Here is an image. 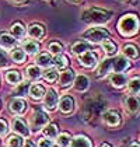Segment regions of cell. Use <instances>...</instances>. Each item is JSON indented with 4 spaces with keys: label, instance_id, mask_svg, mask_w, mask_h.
Returning <instances> with one entry per match:
<instances>
[{
    "label": "cell",
    "instance_id": "35",
    "mask_svg": "<svg viewBox=\"0 0 140 147\" xmlns=\"http://www.w3.org/2000/svg\"><path fill=\"white\" fill-rule=\"evenodd\" d=\"M49 51H50L53 55H59V53H62L63 48H62V45H60L59 42H50V44H49Z\"/></svg>",
    "mask_w": 140,
    "mask_h": 147
},
{
    "label": "cell",
    "instance_id": "19",
    "mask_svg": "<svg viewBox=\"0 0 140 147\" xmlns=\"http://www.w3.org/2000/svg\"><path fill=\"white\" fill-rule=\"evenodd\" d=\"M36 63H38V66H41V67H49V66L53 63V60H52V57L49 56L48 53H39V55L36 56Z\"/></svg>",
    "mask_w": 140,
    "mask_h": 147
},
{
    "label": "cell",
    "instance_id": "8",
    "mask_svg": "<svg viewBox=\"0 0 140 147\" xmlns=\"http://www.w3.org/2000/svg\"><path fill=\"white\" fill-rule=\"evenodd\" d=\"M125 105H126V109L132 113H136L140 111V100L137 97H135V95H129V97H126Z\"/></svg>",
    "mask_w": 140,
    "mask_h": 147
},
{
    "label": "cell",
    "instance_id": "14",
    "mask_svg": "<svg viewBox=\"0 0 140 147\" xmlns=\"http://www.w3.org/2000/svg\"><path fill=\"white\" fill-rule=\"evenodd\" d=\"M104 122L108 126H118L120 122V118L115 111H108L104 113Z\"/></svg>",
    "mask_w": 140,
    "mask_h": 147
},
{
    "label": "cell",
    "instance_id": "22",
    "mask_svg": "<svg viewBox=\"0 0 140 147\" xmlns=\"http://www.w3.org/2000/svg\"><path fill=\"white\" fill-rule=\"evenodd\" d=\"M58 126L56 125H48L45 126V129H44V135L46 136L48 139H55L56 136H58Z\"/></svg>",
    "mask_w": 140,
    "mask_h": 147
},
{
    "label": "cell",
    "instance_id": "41",
    "mask_svg": "<svg viewBox=\"0 0 140 147\" xmlns=\"http://www.w3.org/2000/svg\"><path fill=\"white\" fill-rule=\"evenodd\" d=\"M130 147H140V146L137 144V143H132V144H130Z\"/></svg>",
    "mask_w": 140,
    "mask_h": 147
},
{
    "label": "cell",
    "instance_id": "42",
    "mask_svg": "<svg viewBox=\"0 0 140 147\" xmlns=\"http://www.w3.org/2000/svg\"><path fill=\"white\" fill-rule=\"evenodd\" d=\"M101 147H111V146H109V144H102Z\"/></svg>",
    "mask_w": 140,
    "mask_h": 147
},
{
    "label": "cell",
    "instance_id": "37",
    "mask_svg": "<svg viewBox=\"0 0 140 147\" xmlns=\"http://www.w3.org/2000/svg\"><path fill=\"white\" fill-rule=\"evenodd\" d=\"M38 147H52V140H48L45 137H42L38 142Z\"/></svg>",
    "mask_w": 140,
    "mask_h": 147
},
{
    "label": "cell",
    "instance_id": "12",
    "mask_svg": "<svg viewBox=\"0 0 140 147\" xmlns=\"http://www.w3.org/2000/svg\"><path fill=\"white\" fill-rule=\"evenodd\" d=\"M73 81H74V71L73 70H65L59 77V84L62 87H67L70 84H73Z\"/></svg>",
    "mask_w": 140,
    "mask_h": 147
},
{
    "label": "cell",
    "instance_id": "29",
    "mask_svg": "<svg viewBox=\"0 0 140 147\" xmlns=\"http://www.w3.org/2000/svg\"><path fill=\"white\" fill-rule=\"evenodd\" d=\"M11 57L15 63H23L25 60V52L21 49H14L11 52Z\"/></svg>",
    "mask_w": 140,
    "mask_h": 147
},
{
    "label": "cell",
    "instance_id": "32",
    "mask_svg": "<svg viewBox=\"0 0 140 147\" xmlns=\"http://www.w3.org/2000/svg\"><path fill=\"white\" fill-rule=\"evenodd\" d=\"M58 137V144L60 147H67L70 144V135H67V133H62V135L56 136Z\"/></svg>",
    "mask_w": 140,
    "mask_h": 147
},
{
    "label": "cell",
    "instance_id": "2",
    "mask_svg": "<svg viewBox=\"0 0 140 147\" xmlns=\"http://www.w3.org/2000/svg\"><path fill=\"white\" fill-rule=\"evenodd\" d=\"M109 17H111L109 13L100 10V9H88L83 13L81 16L83 20L90 24H104L109 20Z\"/></svg>",
    "mask_w": 140,
    "mask_h": 147
},
{
    "label": "cell",
    "instance_id": "5",
    "mask_svg": "<svg viewBox=\"0 0 140 147\" xmlns=\"http://www.w3.org/2000/svg\"><path fill=\"white\" fill-rule=\"evenodd\" d=\"M111 60V70L114 73H118V71H123L126 70L129 66V62L122 56H118L115 59H109Z\"/></svg>",
    "mask_w": 140,
    "mask_h": 147
},
{
    "label": "cell",
    "instance_id": "9",
    "mask_svg": "<svg viewBox=\"0 0 140 147\" xmlns=\"http://www.w3.org/2000/svg\"><path fill=\"white\" fill-rule=\"evenodd\" d=\"M13 130L15 133H18V135L24 136V137H28L30 136V130H28L27 125L24 123V121H21L20 118H17V119L13 121Z\"/></svg>",
    "mask_w": 140,
    "mask_h": 147
},
{
    "label": "cell",
    "instance_id": "34",
    "mask_svg": "<svg viewBox=\"0 0 140 147\" xmlns=\"http://www.w3.org/2000/svg\"><path fill=\"white\" fill-rule=\"evenodd\" d=\"M44 77H45V80H46V81H49V83H53L55 80L58 79V71H56L55 69H50V70H48L46 73L44 74Z\"/></svg>",
    "mask_w": 140,
    "mask_h": 147
},
{
    "label": "cell",
    "instance_id": "39",
    "mask_svg": "<svg viewBox=\"0 0 140 147\" xmlns=\"http://www.w3.org/2000/svg\"><path fill=\"white\" fill-rule=\"evenodd\" d=\"M24 147H35V146H34V143H32V142H30V140H28V142H25V146Z\"/></svg>",
    "mask_w": 140,
    "mask_h": 147
},
{
    "label": "cell",
    "instance_id": "36",
    "mask_svg": "<svg viewBox=\"0 0 140 147\" xmlns=\"http://www.w3.org/2000/svg\"><path fill=\"white\" fill-rule=\"evenodd\" d=\"M9 65H10V62H9V59H7V56H6V53L0 49V69L7 67Z\"/></svg>",
    "mask_w": 140,
    "mask_h": 147
},
{
    "label": "cell",
    "instance_id": "15",
    "mask_svg": "<svg viewBox=\"0 0 140 147\" xmlns=\"http://www.w3.org/2000/svg\"><path fill=\"white\" fill-rule=\"evenodd\" d=\"M70 147H91V142L85 136H76L73 140H70Z\"/></svg>",
    "mask_w": 140,
    "mask_h": 147
},
{
    "label": "cell",
    "instance_id": "26",
    "mask_svg": "<svg viewBox=\"0 0 140 147\" xmlns=\"http://www.w3.org/2000/svg\"><path fill=\"white\" fill-rule=\"evenodd\" d=\"M123 53H125L126 57H130V59H136L137 55H139L137 49H136L133 45H125L123 46Z\"/></svg>",
    "mask_w": 140,
    "mask_h": 147
},
{
    "label": "cell",
    "instance_id": "4",
    "mask_svg": "<svg viewBox=\"0 0 140 147\" xmlns=\"http://www.w3.org/2000/svg\"><path fill=\"white\" fill-rule=\"evenodd\" d=\"M30 125H31V129H34L35 132L41 130L44 126L48 125V115L44 113L42 111H35V112L31 115Z\"/></svg>",
    "mask_w": 140,
    "mask_h": 147
},
{
    "label": "cell",
    "instance_id": "3",
    "mask_svg": "<svg viewBox=\"0 0 140 147\" xmlns=\"http://www.w3.org/2000/svg\"><path fill=\"white\" fill-rule=\"evenodd\" d=\"M83 36L85 39H88L90 42L97 44V42H101V41L108 38V31L104 30V28H90L88 31H85L83 34Z\"/></svg>",
    "mask_w": 140,
    "mask_h": 147
},
{
    "label": "cell",
    "instance_id": "1",
    "mask_svg": "<svg viewBox=\"0 0 140 147\" xmlns=\"http://www.w3.org/2000/svg\"><path fill=\"white\" fill-rule=\"evenodd\" d=\"M118 28H119V32L123 35V36H132V35H135L139 31V20L133 14L123 16L119 20Z\"/></svg>",
    "mask_w": 140,
    "mask_h": 147
},
{
    "label": "cell",
    "instance_id": "20",
    "mask_svg": "<svg viewBox=\"0 0 140 147\" xmlns=\"http://www.w3.org/2000/svg\"><path fill=\"white\" fill-rule=\"evenodd\" d=\"M28 34L34 39H39V38L44 36V28L41 25H38V24H34V25H31L28 28Z\"/></svg>",
    "mask_w": 140,
    "mask_h": 147
},
{
    "label": "cell",
    "instance_id": "17",
    "mask_svg": "<svg viewBox=\"0 0 140 147\" xmlns=\"http://www.w3.org/2000/svg\"><path fill=\"white\" fill-rule=\"evenodd\" d=\"M74 88L77 91H85L88 88V79L83 74L74 77Z\"/></svg>",
    "mask_w": 140,
    "mask_h": 147
},
{
    "label": "cell",
    "instance_id": "13",
    "mask_svg": "<svg viewBox=\"0 0 140 147\" xmlns=\"http://www.w3.org/2000/svg\"><path fill=\"white\" fill-rule=\"evenodd\" d=\"M128 83V77L123 74V73H114L112 76H111V84L114 86V87H116V88H120V87H123L125 84Z\"/></svg>",
    "mask_w": 140,
    "mask_h": 147
},
{
    "label": "cell",
    "instance_id": "6",
    "mask_svg": "<svg viewBox=\"0 0 140 147\" xmlns=\"http://www.w3.org/2000/svg\"><path fill=\"white\" fill-rule=\"evenodd\" d=\"M79 62L81 63L83 66H85V67H93L97 63V57H95V55L93 52L85 51V52H83L81 55H79Z\"/></svg>",
    "mask_w": 140,
    "mask_h": 147
},
{
    "label": "cell",
    "instance_id": "28",
    "mask_svg": "<svg viewBox=\"0 0 140 147\" xmlns=\"http://www.w3.org/2000/svg\"><path fill=\"white\" fill-rule=\"evenodd\" d=\"M102 48H104V51L108 55H114V53L116 52V45H115L112 41H109V39H104Z\"/></svg>",
    "mask_w": 140,
    "mask_h": 147
},
{
    "label": "cell",
    "instance_id": "33",
    "mask_svg": "<svg viewBox=\"0 0 140 147\" xmlns=\"http://www.w3.org/2000/svg\"><path fill=\"white\" fill-rule=\"evenodd\" d=\"M23 144V140L18 136H10L7 139V146L9 147H20Z\"/></svg>",
    "mask_w": 140,
    "mask_h": 147
},
{
    "label": "cell",
    "instance_id": "16",
    "mask_svg": "<svg viewBox=\"0 0 140 147\" xmlns=\"http://www.w3.org/2000/svg\"><path fill=\"white\" fill-rule=\"evenodd\" d=\"M0 45L3 48H6V49H10V48L15 45V39H14V36H11L7 32H1L0 34Z\"/></svg>",
    "mask_w": 140,
    "mask_h": 147
},
{
    "label": "cell",
    "instance_id": "31",
    "mask_svg": "<svg viewBox=\"0 0 140 147\" xmlns=\"http://www.w3.org/2000/svg\"><path fill=\"white\" fill-rule=\"evenodd\" d=\"M27 74H28V77L30 79H39L41 77V69L38 67V66H30V67L27 69Z\"/></svg>",
    "mask_w": 140,
    "mask_h": 147
},
{
    "label": "cell",
    "instance_id": "25",
    "mask_svg": "<svg viewBox=\"0 0 140 147\" xmlns=\"http://www.w3.org/2000/svg\"><path fill=\"white\" fill-rule=\"evenodd\" d=\"M53 63H55V66H56L58 69H66V67H67V65H69V62H67V57L63 56L62 53L56 55L55 60H53Z\"/></svg>",
    "mask_w": 140,
    "mask_h": 147
},
{
    "label": "cell",
    "instance_id": "21",
    "mask_svg": "<svg viewBox=\"0 0 140 147\" xmlns=\"http://www.w3.org/2000/svg\"><path fill=\"white\" fill-rule=\"evenodd\" d=\"M23 46H24V51L27 53H30V55H35L39 51V45L36 42H34V41H25Z\"/></svg>",
    "mask_w": 140,
    "mask_h": 147
},
{
    "label": "cell",
    "instance_id": "7",
    "mask_svg": "<svg viewBox=\"0 0 140 147\" xmlns=\"http://www.w3.org/2000/svg\"><path fill=\"white\" fill-rule=\"evenodd\" d=\"M59 101V97H58V92L53 90V88H49L45 94V107L48 109H55V107L58 105Z\"/></svg>",
    "mask_w": 140,
    "mask_h": 147
},
{
    "label": "cell",
    "instance_id": "27",
    "mask_svg": "<svg viewBox=\"0 0 140 147\" xmlns=\"http://www.w3.org/2000/svg\"><path fill=\"white\" fill-rule=\"evenodd\" d=\"M85 51H88V45L84 44V42H76L74 45L71 46V52L74 55H81L83 52H85Z\"/></svg>",
    "mask_w": 140,
    "mask_h": 147
},
{
    "label": "cell",
    "instance_id": "40",
    "mask_svg": "<svg viewBox=\"0 0 140 147\" xmlns=\"http://www.w3.org/2000/svg\"><path fill=\"white\" fill-rule=\"evenodd\" d=\"M10 1H13V3H17V4H20V3H24L25 0H10Z\"/></svg>",
    "mask_w": 140,
    "mask_h": 147
},
{
    "label": "cell",
    "instance_id": "10",
    "mask_svg": "<svg viewBox=\"0 0 140 147\" xmlns=\"http://www.w3.org/2000/svg\"><path fill=\"white\" fill-rule=\"evenodd\" d=\"M25 107H27V104L21 98H14L9 104V108L13 113H23L25 111Z\"/></svg>",
    "mask_w": 140,
    "mask_h": 147
},
{
    "label": "cell",
    "instance_id": "30",
    "mask_svg": "<svg viewBox=\"0 0 140 147\" xmlns=\"http://www.w3.org/2000/svg\"><path fill=\"white\" fill-rule=\"evenodd\" d=\"M129 91L132 94H140V79H132L129 81Z\"/></svg>",
    "mask_w": 140,
    "mask_h": 147
},
{
    "label": "cell",
    "instance_id": "38",
    "mask_svg": "<svg viewBox=\"0 0 140 147\" xmlns=\"http://www.w3.org/2000/svg\"><path fill=\"white\" fill-rule=\"evenodd\" d=\"M6 133H7V123L3 119H0V136H4Z\"/></svg>",
    "mask_w": 140,
    "mask_h": 147
},
{
    "label": "cell",
    "instance_id": "18",
    "mask_svg": "<svg viewBox=\"0 0 140 147\" xmlns=\"http://www.w3.org/2000/svg\"><path fill=\"white\" fill-rule=\"evenodd\" d=\"M30 95L34 100H41L45 95V90H44V87L41 84H32L31 88H30Z\"/></svg>",
    "mask_w": 140,
    "mask_h": 147
},
{
    "label": "cell",
    "instance_id": "11",
    "mask_svg": "<svg viewBox=\"0 0 140 147\" xmlns=\"http://www.w3.org/2000/svg\"><path fill=\"white\" fill-rule=\"evenodd\" d=\"M73 107H74V101H73V98L69 97V95H65L60 102H59V108H60V111L63 113H69L73 111Z\"/></svg>",
    "mask_w": 140,
    "mask_h": 147
},
{
    "label": "cell",
    "instance_id": "24",
    "mask_svg": "<svg viewBox=\"0 0 140 147\" xmlns=\"http://www.w3.org/2000/svg\"><path fill=\"white\" fill-rule=\"evenodd\" d=\"M11 32L14 35V38H23L24 34H25V28L23 27V24L15 23V24H13Z\"/></svg>",
    "mask_w": 140,
    "mask_h": 147
},
{
    "label": "cell",
    "instance_id": "23",
    "mask_svg": "<svg viewBox=\"0 0 140 147\" xmlns=\"http://www.w3.org/2000/svg\"><path fill=\"white\" fill-rule=\"evenodd\" d=\"M6 80H7L10 84H17V83H20V81H21V76H20V73H18V71L11 70V71L6 73Z\"/></svg>",
    "mask_w": 140,
    "mask_h": 147
}]
</instances>
